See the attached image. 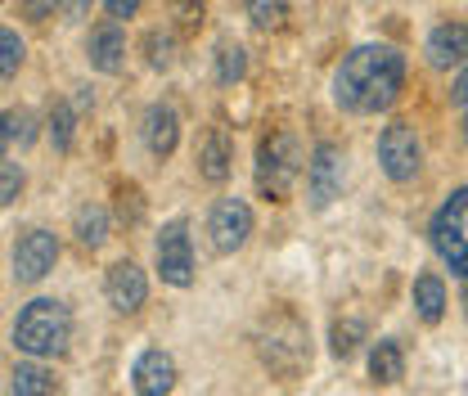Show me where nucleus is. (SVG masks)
<instances>
[{"mask_svg":"<svg viewBox=\"0 0 468 396\" xmlns=\"http://www.w3.org/2000/svg\"><path fill=\"white\" fill-rule=\"evenodd\" d=\"M338 194H343V149L320 140L311 163H306V198H311L315 212H324Z\"/></svg>","mask_w":468,"mask_h":396,"instance_id":"8","label":"nucleus"},{"mask_svg":"<svg viewBox=\"0 0 468 396\" xmlns=\"http://www.w3.org/2000/svg\"><path fill=\"white\" fill-rule=\"evenodd\" d=\"M176 144H180V113H176L172 104H149V113H144V149L154 154V158H172Z\"/></svg>","mask_w":468,"mask_h":396,"instance_id":"16","label":"nucleus"},{"mask_svg":"<svg viewBox=\"0 0 468 396\" xmlns=\"http://www.w3.org/2000/svg\"><path fill=\"white\" fill-rule=\"evenodd\" d=\"M360 342H365V320H360V316L338 320V325H334V334H329V347H334V356H338V360L356 356V347H360Z\"/></svg>","mask_w":468,"mask_h":396,"instance_id":"25","label":"nucleus"},{"mask_svg":"<svg viewBox=\"0 0 468 396\" xmlns=\"http://www.w3.org/2000/svg\"><path fill=\"white\" fill-rule=\"evenodd\" d=\"M154 257H158V275L172 288H189L194 284V243H189V221L176 217L163 226L158 243H154Z\"/></svg>","mask_w":468,"mask_h":396,"instance_id":"7","label":"nucleus"},{"mask_svg":"<svg viewBox=\"0 0 468 396\" xmlns=\"http://www.w3.org/2000/svg\"><path fill=\"white\" fill-rule=\"evenodd\" d=\"M0 140H5V149L14 154V149H27L32 140H37V117L27 113V109H9L5 113V131H0Z\"/></svg>","mask_w":468,"mask_h":396,"instance_id":"22","label":"nucleus"},{"mask_svg":"<svg viewBox=\"0 0 468 396\" xmlns=\"http://www.w3.org/2000/svg\"><path fill=\"white\" fill-rule=\"evenodd\" d=\"M194 163H198V176H203L207 185H226V180H230V167H234L230 135H226L221 126H207V131H203V140H198Z\"/></svg>","mask_w":468,"mask_h":396,"instance_id":"15","label":"nucleus"},{"mask_svg":"<svg viewBox=\"0 0 468 396\" xmlns=\"http://www.w3.org/2000/svg\"><path fill=\"white\" fill-rule=\"evenodd\" d=\"M140 212H144L140 189H135V185H117V217H122L126 226H135V221H140Z\"/></svg>","mask_w":468,"mask_h":396,"instance_id":"30","label":"nucleus"},{"mask_svg":"<svg viewBox=\"0 0 468 396\" xmlns=\"http://www.w3.org/2000/svg\"><path fill=\"white\" fill-rule=\"evenodd\" d=\"M292 0H248V18L257 32H280L284 18H289Z\"/></svg>","mask_w":468,"mask_h":396,"instance_id":"24","label":"nucleus"},{"mask_svg":"<svg viewBox=\"0 0 468 396\" xmlns=\"http://www.w3.org/2000/svg\"><path fill=\"white\" fill-rule=\"evenodd\" d=\"M9 392L14 396H58V379L32 356V360H18L9 369Z\"/></svg>","mask_w":468,"mask_h":396,"instance_id":"18","label":"nucleus"},{"mask_svg":"<svg viewBox=\"0 0 468 396\" xmlns=\"http://www.w3.org/2000/svg\"><path fill=\"white\" fill-rule=\"evenodd\" d=\"M406 86V55L397 46H356L334 72V100L356 117L388 113Z\"/></svg>","mask_w":468,"mask_h":396,"instance_id":"1","label":"nucleus"},{"mask_svg":"<svg viewBox=\"0 0 468 396\" xmlns=\"http://www.w3.org/2000/svg\"><path fill=\"white\" fill-rule=\"evenodd\" d=\"M257 356L275 379H297L311 365V338H306L302 320L289 316V311L266 316L261 329H257Z\"/></svg>","mask_w":468,"mask_h":396,"instance_id":"3","label":"nucleus"},{"mask_svg":"<svg viewBox=\"0 0 468 396\" xmlns=\"http://www.w3.org/2000/svg\"><path fill=\"white\" fill-rule=\"evenodd\" d=\"M144 50H149V63L158 68V72H167L176 63V41H172V32H149L144 37Z\"/></svg>","mask_w":468,"mask_h":396,"instance_id":"27","label":"nucleus"},{"mask_svg":"<svg viewBox=\"0 0 468 396\" xmlns=\"http://www.w3.org/2000/svg\"><path fill=\"white\" fill-rule=\"evenodd\" d=\"M302 144H297V135L292 131H275V135H266L261 140V149H257V189L271 198V203H289L292 185H297V176H302Z\"/></svg>","mask_w":468,"mask_h":396,"instance_id":"4","label":"nucleus"},{"mask_svg":"<svg viewBox=\"0 0 468 396\" xmlns=\"http://www.w3.org/2000/svg\"><path fill=\"white\" fill-rule=\"evenodd\" d=\"M369 379L378 388H392V383L406 379V351H401L397 338H378L369 347Z\"/></svg>","mask_w":468,"mask_h":396,"instance_id":"17","label":"nucleus"},{"mask_svg":"<svg viewBox=\"0 0 468 396\" xmlns=\"http://www.w3.org/2000/svg\"><path fill=\"white\" fill-rule=\"evenodd\" d=\"M460 302H464V316H468V280H464V293H460Z\"/></svg>","mask_w":468,"mask_h":396,"instance_id":"35","label":"nucleus"},{"mask_svg":"<svg viewBox=\"0 0 468 396\" xmlns=\"http://www.w3.org/2000/svg\"><path fill=\"white\" fill-rule=\"evenodd\" d=\"M23 55H27L23 37H18L14 27H5V32H0V77H5V81H14V72L23 68Z\"/></svg>","mask_w":468,"mask_h":396,"instance_id":"26","label":"nucleus"},{"mask_svg":"<svg viewBox=\"0 0 468 396\" xmlns=\"http://www.w3.org/2000/svg\"><path fill=\"white\" fill-rule=\"evenodd\" d=\"M58 262V239L50 230H27L14 248V280L18 284H41Z\"/></svg>","mask_w":468,"mask_h":396,"instance_id":"10","label":"nucleus"},{"mask_svg":"<svg viewBox=\"0 0 468 396\" xmlns=\"http://www.w3.org/2000/svg\"><path fill=\"white\" fill-rule=\"evenodd\" d=\"M243 77H248V50L226 37V41L217 46V81H221V86H234V81H243Z\"/></svg>","mask_w":468,"mask_h":396,"instance_id":"21","label":"nucleus"},{"mask_svg":"<svg viewBox=\"0 0 468 396\" xmlns=\"http://www.w3.org/2000/svg\"><path fill=\"white\" fill-rule=\"evenodd\" d=\"M414 311H419L423 325H437V320L446 316V284H441V275L423 271V275L414 280Z\"/></svg>","mask_w":468,"mask_h":396,"instance_id":"19","label":"nucleus"},{"mask_svg":"<svg viewBox=\"0 0 468 396\" xmlns=\"http://www.w3.org/2000/svg\"><path fill=\"white\" fill-rule=\"evenodd\" d=\"M423 55L432 68H464L468 63V23L460 18H451V23H437L432 32H428V41H423Z\"/></svg>","mask_w":468,"mask_h":396,"instance_id":"13","label":"nucleus"},{"mask_svg":"<svg viewBox=\"0 0 468 396\" xmlns=\"http://www.w3.org/2000/svg\"><path fill=\"white\" fill-rule=\"evenodd\" d=\"M46 135H50V144H55V154H68L72 149V135H77V113L58 100L50 104V117H46Z\"/></svg>","mask_w":468,"mask_h":396,"instance_id":"23","label":"nucleus"},{"mask_svg":"<svg viewBox=\"0 0 468 396\" xmlns=\"http://www.w3.org/2000/svg\"><path fill=\"white\" fill-rule=\"evenodd\" d=\"M464 144H468V117H464Z\"/></svg>","mask_w":468,"mask_h":396,"instance_id":"36","label":"nucleus"},{"mask_svg":"<svg viewBox=\"0 0 468 396\" xmlns=\"http://www.w3.org/2000/svg\"><path fill=\"white\" fill-rule=\"evenodd\" d=\"M172 18L180 32H198L203 27V0H172Z\"/></svg>","mask_w":468,"mask_h":396,"instance_id":"29","label":"nucleus"},{"mask_svg":"<svg viewBox=\"0 0 468 396\" xmlns=\"http://www.w3.org/2000/svg\"><path fill=\"white\" fill-rule=\"evenodd\" d=\"M104 293H109V306L117 316H135L149 302V280H144V271L135 262H117V266H109Z\"/></svg>","mask_w":468,"mask_h":396,"instance_id":"11","label":"nucleus"},{"mask_svg":"<svg viewBox=\"0 0 468 396\" xmlns=\"http://www.w3.org/2000/svg\"><path fill=\"white\" fill-rule=\"evenodd\" d=\"M131 383H135V396H172L176 360L163 351V347L140 351V356H135V365H131Z\"/></svg>","mask_w":468,"mask_h":396,"instance_id":"12","label":"nucleus"},{"mask_svg":"<svg viewBox=\"0 0 468 396\" xmlns=\"http://www.w3.org/2000/svg\"><path fill=\"white\" fill-rule=\"evenodd\" d=\"M451 104L468 113V63L460 68V77H455V86H451Z\"/></svg>","mask_w":468,"mask_h":396,"instance_id":"33","label":"nucleus"},{"mask_svg":"<svg viewBox=\"0 0 468 396\" xmlns=\"http://www.w3.org/2000/svg\"><path fill=\"white\" fill-rule=\"evenodd\" d=\"M18 194H23V167H18L14 158H5V163H0V203L14 208Z\"/></svg>","mask_w":468,"mask_h":396,"instance_id":"28","label":"nucleus"},{"mask_svg":"<svg viewBox=\"0 0 468 396\" xmlns=\"http://www.w3.org/2000/svg\"><path fill=\"white\" fill-rule=\"evenodd\" d=\"M63 5H68V0H18L23 18H32V23H46V18H55Z\"/></svg>","mask_w":468,"mask_h":396,"instance_id":"31","label":"nucleus"},{"mask_svg":"<svg viewBox=\"0 0 468 396\" xmlns=\"http://www.w3.org/2000/svg\"><path fill=\"white\" fill-rule=\"evenodd\" d=\"M109 226H113V221H109V212H104L100 203H86V208H77V217H72V234H77V243H81V248H90V252L109 243Z\"/></svg>","mask_w":468,"mask_h":396,"instance_id":"20","label":"nucleus"},{"mask_svg":"<svg viewBox=\"0 0 468 396\" xmlns=\"http://www.w3.org/2000/svg\"><path fill=\"white\" fill-rule=\"evenodd\" d=\"M378 167H383V176L392 185H410L419 176V167H423V144H419V135H414L410 122L383 126V135H378Z\"/></svg>","mask_w":468,"mask_h":396,"instance_id":"6","label":"nucleus"},{"mask_svg":"<svg viewBox=\"0 0 468 396\" xmlns=\"http://www.w3.org/2000/svg\"><path fill=\"white\" fill-rule=\"evenodd\" d=\"M104 9H109V18H135L140 14V0H104Z\"/></svg>","mask_w":468,"mask_h":396,"instance_id":"32","label":"nucleus"},{"mask_svg":"<svg viewBox=\"0 0 468 396\" xmlns=\"http://www.w3.org/2000/svg\"><path fill=\"white\" fill-rule=\"evenodd\" d=\"M68 342H72V316H68L63 302L37 297V302H27V306L18 311V320H14V347H18L23 356L55 360V356L68 351Z\"/></svg>","mask_w":468,"mask_h":396,"instance_id":"2","label":"nucleus"},{"mask_svg":"<svg viewBox=\"0 0 468 396\" xmlns=\"http://www.w3.org/2000/svg\"><path fill=\"white\" fill-rule=\"evenodd\" d=\"M86 59H90V68L104 72V77H117V72L126 68V37H122L117 18L100 23V27L86 37Z\"/></svg>","mask_w":468,"mask_h":396,"instance_id":"14","label":"nucleus"},{"mask_svg":"<svg viewBox=\"0 0 468 396\" xmlns=\"http://www.w3.org/2000/svg\"><path fill=\"white\" fill-rule=\"evenodd\" d=\"M428 234H432L437 257L451 266V275L468 280V185L464 189H455V194L437 208V217H432Z\"/></svg>","mask_w":468,"mask_h":396,"instance_id":"5","label":"nucleus"},{"mask_svg":"<svg viewBox=\"0 0 468 396\" xmlns=\"http://www.w3.org/2000/svg\"><path fill=\"white\" fill-rule=\"evenodd\" d=\"M90 5H95V0H68V5H63V14H68V23H81V18L90 14Z\"/></svg>","mask_w":468,"mask_h":396,"instance_id":"34","label":"nucleus"},{"mask_svg":"<svg viewBox=\"0 0 468 396\" xmlns=\"http://www.w3.org/2000/svg\"><path fill=\"white\" fill-rule=\"evenodd\" d=\"M207 234H212V248L221 257L239 252L248 243V234H252V208L243 198H217V208L207 217Z\"/></svg>","mask_w":468,"mask_h":396,"instance_id":"9","label":"nucleus"}]
</instances>
